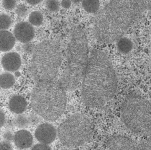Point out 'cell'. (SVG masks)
Listing matches in <instances>:
<instances>
[{"instance_id":"21","label":"cell","mask_w":151,"mask_h":150,"mask_svg":"<svg viewBox=\"0 0 151 150\" xmlns=\"http://www.w3.org/2000/svg\"><path fill=\"white\" fill-rule=\"evenodd\" d=\"M137 150H151V139L148 138L142 141L138 145Z\"/></svg>"},{"instance_id":"13","label":"cell","mask_w":151,"mask_h":150,"mask_svg":"<svg viewBox=\"0 0 151 150\" xmlns=\"http://www.w3.org/2000/svg\"><path fill=\"white\" fill-rule=\"evenodd\" d=\"M9 107L10 110L14 113L21 114L26 110V100L22 96L14 95L9 100Z\"/></svg>"},{"instance_id":"12","label":"cell","mask_w":151,"mask_h":150,"mask_svg":"<svg viewBox=\"0 0 151 150\" xmlns=\"http://www.w3.org/2000/svg\"><path fill=\"white\" fill-rule=\"evenodd\" d=\"M14 141L15 145L18 148L26 149L32 145L33 139L29 131L26 130H21L16 133Z\"/></svg>"},{"instance_id":"23","label":"cell","mask_w":151,"mask_h":150,"mask_svg":"<svg viewBox=\"0 0 151 150\" xmlns=\"http://www.w3.org/2000/svg\"><path fill=\"white\" fill-rule=\"evenodd\" d=\"M2 6L3 7L8 10H14L17 6V3L15 1H12V0H4L2 1Z\"/></svg>"},{"instance_id":"30","label":"cell","mask_w":151,"mask_h":150,"mask_svg":"<svg viewBox=\"0 0 151 150\" xmlns=\"http://www.w3.org/2000/svg\"><path fill=\"white\" fill-rule=\"evenodd\" d=\"M41 2V1H40V0H28V1H27V3L29 4L33 5V6L39 4Z\"/></svg>"},{"instance_id":"5","label":"cell","mask_w":151,"mask_h":150,"mask_svg":"<svg viewBox=\"0 0 151 150\" xmlns=\"http://www.w3.org/2000/svg\"><path fill=\"white\" fill-rule=\"evenodd\" d=\"M62 62L60 48L52 41H44L34 48L30 71L37 82L55 80Z\"/></svg>"},{"instance_id":"3","label":"cell","mask_w":151,"mask_h":150,"mask_svg":"<svg viewBox=\"0 0 151 150\" xmlns=\"http://www.w3.org/2000/svg\"><path fill=\"white\" fill-rule=\"evenodd\" d=\"M88 59L86 35L81 28L76 27L71 30L67 48L66 66L58 81L65 90H74L82 81Z\"/></svg>"},{"instance_id":"16","label":"cell","mask_w":151,"mask_h":150,"mask_svg":"<svg viewBox=\"0 0 151 150\" xmlns=\"http://www.w3.org/2000/svg\"><path fill=\"white\" fill-rule=\"evenodd\" d=\"M15 79L13 74L9 73H4L1 74L0 76V85L3 89H8L11 88L15 84Z\"/></svg>"},{"instance_id":"10","label":"cell","mask_w":151,"mask_h":150,"mask_svg":"<svg viewBox=\"0 0 151 150\" xmlns=\"http://www.w3.org/2000/svg\"><path fill=\"white\" fill-rule=\"evenodd\" d=\"M14 33L15 38L18 41L22 43H27L33 39L35 30L30 22L23 21L16 25Z\"/></svg>"},{"instance_id":"27","label":"cell","mask_w":151,"mask_h":150,"mask_svg":"<svg viewBox=\"0 0 151 150\" xmlns=\"http://www.w3.org/2000/svg\"><path fill=\"white\" fill-rule=\"evenodd\" d=\"M14 136H14L13 134L11 133L9 131H7L4 133V134H3V138L4 139L5 141L10 142L14 140Z\"/></svg>"},{"instance_id":"18","label":"cell","mask_w":151,"mask_h":150,"mask_svg":"<svg viewBox=\"0 0 151 150\" xmlns=\"http://www.w3.org/2000/svg\"><path fill=\"white\" fill-rule=\"evenodd\" d=\"M29 21L32 26H40L43 22V15L40 12H32L29 15Z\"/></svg>"},{"instance_id":"8","label":"cell","mask_w":151,"mask_h":150,"mask_svg":"<svg viewBox=\"0 0 151 150\" xmlns=\"http://www.w3.org/2000/svg\"><path fill=\"white\" fill-rule=\"evenodd\" d=\"M58 131L52 125L45 123L41 124L36 128L35 135L36 139L44 144H50L56 139Z\"/></svg>"},{"instance_id":"14","label":"cell","mask_w":151,"mask_h":150,"mask_svg":"<svg viewBox=\"0 0 151 150\" xmlns=\"http://www.w3.org/2000/svg\"><path fill=\"white\" fill-rule=\"evenodd\" d=\"M15 36L7 30L0 32V49L1 52H8L12 49L15 44Z\"/></svg>"},{"instance_id":"1","label":"cell","mask_w":151,"mask_h":150,"mask_svg":"<svg viewBox=\"0 0 151 150\" xmlns=\"http://www.w3.org/2000/svg\"><path fill=\"white\" fill-rule=\"evenodd\" d=\"M117 89V78L108 56L99 50L91 52L82 82V97L90 108L104 106Z\"/></svg>"},{"instance_id":"6","label":"cell","mask_w":151,"mask_h":150,"mask_svg":"<svg viewBox=\"0 0 151 150\" xmlns=\"http://www.w3.org/2000/svg\"><path fill=\"white\" fill-rule=\"evenodd\" d=\"M122 117L124 124L135 134L151 136V104L136 94L125 98L122 105Z\"/></svg>"},{"instance_id":"24","label":"cell","mask_w":151,"mask_h":150,"mask_svg":"<svg viewBox=\"0 0 151 150\" xmlns=\"http://www.w3.org/2000/svg\"><path fill=\"white\" fill-rule=\"evenodd\" d=\"M27 10L26 6L24 5H19L17 9V14L19 16L23 17L26 16Z\"/></svg>"},{"instance_id":"26","label":"cell","mask_w":151,"mask_h":150,"mask_svg":"<svg viewBox=\"0 0 151 150\" xmlns=\"http://www.w3.org/2000/svg\"><path fill=\"white\" fill-rule=\"evenodd\" d=\"M0 150H13V147L9 142L4 141L1 142Z\"/></svg>"},{"instance_id":"28","label":"cell","mask_w":151,"mask_h":150,"mask_svg":"<svg viewBox=\"0 0 151 150\" xmlns=\"http://www.w3.org/2000/svg\"><path fill=\"white\" fill-rule=\"evenodd\" d=\"M61 6L65 9H68L71 6V1H68V0H64V1H62L60 3Z\"/></svg>"},{"instance_id":"9","label":"cell","mask_w":151,"mask_h":150,"mask_svg":"<svg viewBox=\"0 0 151 150\" xmlns=\"http://www.w3.org/2000/svg\"><path fill=\"white\" fill-rule=\"evenodd\" d=\"M107 146L109 150H137L132 139L121 135L109 137L107 141Z\"/></svg>"},{"instance_id":"2","label":"cell","mask_w":151,"mask_h":150,"mask_svg":"<svg viewBox=\"0 0 151 150\" xmlns=\"http://www.w3.org/2000/svg\"><path fill=\"white\" fill-rule=\"evenodd\" d=\"M151 8V1H111L97 14L94 24L96 39L109 44L119 40L143 12Z\"/></svg>"},{"instance_id":"17","label":"cell","mask_w":151,"mask_h":150,"mask_svg":"<svg viewBox=\"0 0 151 150\" xmlns=\"http://www.w3.org/2000/svg\"><path fill=\"white\" fill-rule=\"evenodd\" d=\"M82 3L84 10L90 14L96 13L100 7L99 1H83Z\"/></svg>"},{"instance_id":"11","label":"cell","mask_w":151,"mask_h":150,"mask_svg":"<svg viewBox=\"0 0 151 150\" xmlns=\"http://www.w3.org/2000/svg\"><path fill=\"white\" fill-rule=\"evenodd\" d=\"M1 65L3 68L7 71H16L21 65V57L16 52L7 53L2 58Z\"/></svg>"},{"instance_id":"4","label":"cell","mask_w":151,"mask_h":150,"mask_svg":"<svg viewBox=\"0 0 151 150\" xmlns=\"http://www.w3.org/2000/svg\"><path fill=\"white\" fill-rule=\"evenodd\" d=\"M31 105L33 110L42 118L55 121L65 110V90L58 81L37 82L32 92Z\"/></svg>"},{"instance_id":"15","label":"cell","mask_w":151,"mask_h":150,"mask_svg":"<svg viewBox=\"0 0 151 150\" xmlns=\"http://www.w3.org/2000/svg\"><path fill=\"white\" fill-rule=\"evenodd\" d=\"M132 41L125 37L121 38L118 40L117 44L118 50L123 54H127L130 52L132 48Z\"/></svg>"},{"instance_id":"7","label":"cell","mask_w":151,"mask_h":150,"mask_svg":"<svg viewBox=\"0 0 151 150\" xmlns=\"http://www.w3.org/2000/svg\"><path fill=\"white\" fill-rule=\"evenodd\" d=\"M93 134L90 122L81 114H76L67 118L58 130V136L61 143L70 148L81 146L88 142Z\"/></svg>"},{"instance_id":"25","label":"cell","mask_w":151,"mask_h":150,"mask_svg":"<svg viewBox=\"0 0 151 150\" xmlns=\"http://www.w3.org/2000/svg\"><path fill=\"white\" fill-rule=\"evenodd\" d=\"M32 150H52L49 146L44 144H38L35 145Z\"/></svg>"},{"instance_id":"19","label":"cell","mask_w":151,"mask_h":150,"mask_svg":"<svg viewBox=\"0 0 151 150\" xmlns=\"http://www.w3.org/2000/svg\"><path fill=\"white\" fill-rule=\"evenodd\" d=\"M12 24V18L7 15L2 14L0 16V29L1 30H7Z\"/></svg>"},{"instance_id":"29","label":"cell","mask_w":151,"mask_h":150,"mask_svg":"<svg viewBox=\"0 0 151 150\" xmlns=\"http://www.w3.org/2000/svg\"><path fill=\"white\" fill-rule=\"evenodd\" d=\"M6 117L4 112L1 110V127H3L5 123Z\"/></svg>"},{"instance_id":"20","label":"cell","mask_w":151,"mask_h":150,"mask_svg":"<svg viewBox=\"0 0 151 150\" xmlns=\"http://www.w3.org/2000/svg\"><path fill=\"white\" fill-rule=\"evenodd\" d=\"M15 123L18 127L24 128V127H26L29 125V120L26 116L20 115V116H18L15 119Z\"/></svg>"},{"instance_id":"22","label":"cell","mask_w":151,"mask_h":150,"mask_svg":"<svg viewBox=\"0 0 151 150\" xmlns=\"http://www.w3.org/2000/svg\"><path fill=\"white\" fill-rule=\"evenodd\" d=\"M60 3L58 1H47L46 7L47 9L51 12H56L59 9Z\"/></svg>"}]
</instances>
